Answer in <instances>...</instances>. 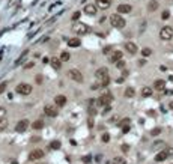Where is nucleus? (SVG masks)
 <instances>
[{"mask_svg": "<svg viewBox=\"0 0 173 164\" xmlns=\"http://www.w3.org/2000/svg\"><path fill=\"white\" fill-rule=\"evenodd\" d=\"M110 24L115 27V29H124L125 27V20L122 18V15H118V14H113L110 17Z\"/></svg>", "mask_w": 173, "mask_h": 164, "instance_id": "1", "label": "nucleus"}, {"mask_svg": "<svg viewBox=\"0 0 173 164\" xmlns=\"http://www.w3.org/2000/svg\"><path fill=\"white\" fill-rule=\"evenodd\" d=\"M111 101H113V96H111V93H108V92H105V93H102L96 101H95V105H110L111 104Z\"/></svg>", "mask_w": 173, "mask_h": 164, "instance_id": "2", "label": "nucleus"}, {"mask_svg": "<svg viewBox=\"0 0 173 164\" xmlns=\"http://www.w3.org/2000/svg\"><path fill=\"white\" fill-rule=\"evenodd\" d=\"M72 30L77 33V35H87V33H90V27L85 24V23H75L74 24V27H72Z\"/></svg>", "mask_w": 173, "mask_h": 164, "instance_id": "3", "label": "nucleus"}, {"mask_svg": "<svg viewBox=\"0 0 173 164\" xmlns=\"http://www.w3.org/2000/svg\"><path fill=\"white\" fill-rule=\"evenodd\" d=\"M32 90H33V87H32V84H29V83H20V84L17 86V89H15V92L20 93V95H30Z\"/></svg>", "mask_w": 173, "mask_h": 164, "instance_id": "4", "label": "nucleus"}, {"mask_svg": "<svg viewBox=\"0 0 173 164\" xmlns=\"http://www.w3.org/2000/svg\"><path fill=\"white\" fill-rule=\"evenodd\" d=\"M160 38H161L163 41H170L173 38V27H169V26L163 27V29L160 30Z\"/></svg>", "mask_w": 173, "mask_h": 164, "instance_id": "5", "label": "nucleus"}, {"mask_svg": "<svg viewBox=\"0 0 173 164\" xmlns=\"http://www.w3.org/2000/svg\"><path fill=\"white\" fill-rule=\"evenodd\" d=\"M68 75H69V79H72L74 82H77V83H83V74L78 71V69H69L68 71Z\"/></svg>", "mask_w": 173, "mask_h": 164, "instance_id": "6", "label": "nucleus"}, {"mask_svg": "<svg viewBox=\"0 0 173 164\" xmlns=\"http://www.w3.org/2000/svg\"><path fill=\"white\" fill-rule=\"evenodd\" d=\"M29 125H30V122L27 119H21V121H18L17 125H15V131L17 132H24L29 128Z\"/></svg>", "mask_w": 173, "mask_h": 164, "instance_id": "7", "label": "nucleus"}, {"mask_svg": "<svg viewBox=\"0 0 173 164\" xmlns=\"http://www.w3.org/2000/svg\"><path fill=\"white\" fill-rule=\"evenodd\" d=\"M44 113L48 116V118H56L57 116V107H54V105H45L44 107Z\"/></svg>", "mask_w": 173, "mask_h": 164, "instance_id": "8", "label": "nucleus"}, {"mask_svg": "<svg viewBox=\"0 0 173 164\" xmlns=\"http://www.w3.org/2000/svg\"><path fill=\"white\" fill-rule=\"evenodd\" d=\"M44 158V151L42 149H35L33 152H30L29 160L30 161H36V160H42Z\"/></svg>", "mask_w": 173, "mask_h": 164, "instance_id": "9", "label": "nucleus"}, {"mask_svg": "<svg viewBox=\"0 0 173 164\" xmlns=\"http://www.w3.org/2000/svg\"><path fill=\"white\" fill-rule=\"evenodd\" d=\"M96 11H98V6L93 5V3H89L85 6V14L86 15H96Z\"/></svg>", "mask_w": 173, "mask_h": 164, "instance_id": "10", "label": "nucleus"}, {"mask_svg": "<svg viewBox=\"0 0 173 164\" xmlns=\"http://www.w3.org/2000/svg\"><path fill=\"white\" fill-rule=\"evenodd\" d=\"M131 11H132V6H131V5H127V3H122V5L118 6V12H119V14H130Z\"/></svg>", "mask_w": 173, "mask_h": 164, "instance_id": "11", "label": "nucleus"}, {"mask_svg": "<svg viewBox=\"0 0 173 164\" xmlns=\"http://www.w3.org/2000/svg\"><path fill=\"white\" fill-rule=\"evenodd\" d=\"M167 158H169L167 149H164V151H161V152H158V154L155 155V161H158V163H161V161H164V160H167Z\"/></svg>", "mask_w": 173, "mask_h": 164, "instance_id": "12", "label": "nucleus"}, {"mask_svg": "<svg viewBox=\"0 0 173 164\" xmlns=\"http://www.w3.org/2000/svg\"><path fill=\"white\" fill-rule=\"evenodd\" d=\"M54 102H56L57 107H63V105H66V96L65 95H57L54 98Z\"/></svg>", "mask_w": 173, "mask_h": 164, "instance_id": "13", "label": "nucleus"}, {"mask_svg": "<svg viewBox=\"0 0 173 164\" xmlns=\"http://www.w3.org/2000/svg\"><path fill=\"white\" fill-rule=\"evenodd\" d=\"M121 59H122V51H113L110 56V63H116Z\"/></svg>", "mask_w": 173, "mask_h": 164, "instance_id": "14", "label": "nucleus"}, {"mask_svg": "<svg viewBox=\"0 0 173 164\" xmlns=\"http://www.w3.org/2000/svg\"><path fill=\"white\" fill-rule=\"evenodd\" d=\"M125 50L130 53V54H135L137 53V45L134 42H127L125 44Z\"/></svg>", "mask_w": 173, "mask_h": 164, "instance_id": "15", "label": "nucleus"}, {"mask_svg": "<svg viewBox=\"0 0 173 164\" xmlns=\"http://www.w3.org/2000/svg\"><path fill=\"white\" fill-rule=\"evenodd\" d=\"M50 63H51V66H53L54 69H60V68H62V60L57 59V57H51V59H50Z\"/></svg>", "mask_w": 173, "mask_h": 164, "instance_id": "16", "label": "nucleus"}, {"mask_svg": "<svg viewBox=\"0 0 173 164\" xmlns=\"http://www.w3.org/2000/svg\"><path fill=\"white\" fill-rule=\"evenodd\" d=\"M99 9H107V8H110V0H96V3H95Z\"/></svg>", "mask_w": 173, "mask_h": 164, "instance_id": "17", "label": "nucleus"}, {"mask_svg": "<svg viewBox=\"0 0 173 164\" xmlns=\"http://www.w3.org/2000/svg\"><path fill=\"white\" fill-rule=\"evenodd\" d=\"M107 74H108V69H107V68H99V69L96 71L95 77H96L98 80H101V79H102V77H105Z\"/></svg>", "mask_w": 173, "mask_h": 164, "instance_id": "18", "label": "nucleus"}, {"mask_svg": "<svg viewBox=\"0 0 173 164\" xmlns=\"http://www.w3.org/2000/svg\"><path fill=\"white\" fill-rule=\"evenodd\" d=\"M154 87H155L157 90H164V87H166V82H164V80H155Z\"/></svg>", "mask_w": 173, "mask_h": 164, "instance_id": "19", "label": "nucleus"}, {"mask_svg": "<svg viewBox=\"0 0 173 164\" xmlns=\"http://www.w3.org/2000/svg\"><path fill=\"white\" fill-rule=\"evenodd\" d=\"M158 6H160V3H158L157 0H151V2H149V5H148V9H149L151 12H154V11H157V9H158Z\"/></svg>", "mask_w": 173, "mask_h": 164, "instance_id": "20", "label": "nucleus"}, {"mask_svg": "<svg viewBox=\"0 0 173 164\" xmlns=\"http://www.w3.org/2000/svg\"><path fill=\"white\" fill-rule=\"evenodd\" d=\"M80 44H82V41H80V39H77V38L68 39V45H69V47H72V48H77V47H80Z\"/></svg>", "mask_w": 173, "mask_h": 164, "instance_id": "21", "label": "nucleus"}, {"mask_svg": "<svg viewBox=\"0 0 173 164\" xmlns=\"http://www.w3.org/2000/svg\"><path fill=\"white\" fill-rule=\"evenodd\" d=\"M151 95H152V87H143L141 89V96L143 98H148Z\"/></svg>", "mask_w": 173, "mask_h": 164, "instance_id": "22", "label": "nucleus"}, {"mask_svg": "<svg viewBox=\"0 0 173 164\" xmlns=\"http://www.w3.org/2000/svg\"><path fill=\"white\" fill-rule=\"evenodd\" d=\"M60 146H62V143H60L59 140H53V142H50V149H53V151L60 149Z\"/></svg>", "mask_w": 173, "mask_h": 164, "instance_id": "23", "label": "nucleus"}, {"mask_svg": "<svg viewBox=\"0 0 173 164\" xmlns=\"http://www.w3.org/2000/svg\"><path fill=\"white\" fill-rule=\"evenodd\" d=\"M32 128H33V129H42L44 128V121H41V119L35 121V122L32 123Z\"/></svg>", "mask_w": 173, "mask_h": 164, "instance_id": "24", "label": "nucleus"}, {"mask_svg": "<svg viewBox=\"0 0 173 164\" xmlns=\"http://www.w3.org/2000/svg\"><path fill=\"white\" fill-rule=\"evenodd\" d=\"M99 83H101V86H102V87H107V86H108V83H110V75L107 74L105 77H102V79L99 80Z\"/></svg>", "mask_w": 173, "mask_h": 164, "instance_id": "25", "label": "nucleus"}, {"mask_svg": "<svg viewBox=\"0 0 173 164\" xmlns=\"http://www.w3.org/2000/svg\"><path fill=\"white\" fill-rule=\"evenodd\" d=\"M134 95H135L134 87H127V89H125V96H127V98H132Z\"/></svg>", "mask_w": 173, "mask_h": 164, "instance_id": "26", "label": "nucleus"}, {"mask_svg": "<svg viewBox=\"0 0 173 164\" xmlns=\"http://www.w3.org/2000/svg\"><path fill=\"white\" fill-rule=\"evenodd\" d=\"M6 128H8V119H6V118H2V119H0V132L5 131Z\"/></svg>", "mask_w": 173, "mask_h": 164, "instance_id": "27", "label": "nucleus"}, {"mask_svg": "<svg viewBox=\"0 0 173 164\" xmlns=\"http://www.w3.org/2000/svg\"><path fill=\"white\" fill-rule=\"evenodd\" d=\"M69 57H71V54H69L68 51H62V54H60V60H62V62H68Z\"/></svg>", "mask_w": 173, "mask_h": 164, "instance_id": "28", "label": "nucleus"}, {"mask_svg": "<svg viewBox=\"0 0 173 164\" xmlns=\"http://www.w3.org/2000/svg\"><path fill=\"white\" fill-rule=\"evenodd\" d=\"M125 158H122V157H116V158H113V164H125Z\"/></svg>", "mask_w": 173, "mask_h": 164, "instance_id": "29", "label": "nucleus"}, {"mask_svg": "<svg viewBox=\"0 0 173 164\" xmlns=\"http://www.w3.org/2000/svg\"><path fill=\"white\" fill-rule=\"evenodd\" d=\"M141 54H143L145 57H148V56H151V54H152V50L146 47V48H143V50H141Z\"/></svg>", "mask_w": 173, "mask_h": 164, "instance_id": "30", "label": "nucleus"}, {"mask_svg": "<svg viewBox=\"0 0 173 164\" xmlns=\"http://www.w3.org/2000/svg\"><path fill=\"white\" fill-rule=\"evenodd\" d=\"M82 161H83L85 164H89L90 161H92V155H85V157L82 158Z\"/></svg>", "mask_w": 173, "mask_h": 164, "instance_id": "31", "label": "nucleus"}, {"mask_svg": "<svg viewBox=\"0 0 173 164\" xmlns=\"http://www.w3.org/2000/svg\"><path fill=\"white\" fill-rule=\"evenodd\" d=\"M116 66H118L119 69H124V68H125V62L121 59V60H118V62H116Z\"/></svg>", "mask_w": 173, "mask_h": 164, "instance_id": "32", "label": "nucleus"}, {"mask_svg": "<svg viewBox=\"0 0 173 164\" xmlns=\"http://www.w3.org/2000/svg\"><path fill=\"white\" fill-rule=\"evenodd\" d=\"M101 140H102L104 143H108V142H110V134H107V132H105V134H102Z\"/></svg>", "mask_w": 173, "mask_h": 164, "instance_id": "33", "label": "nucleus"}, {"mask_svg": "<svg viewBox=\"0 0 173 164\" xmlns=\"http://www.w3.org/2000/svg\"><path fill=\"white\" fill-rule=\"evenodd\" d=\"M169 17H170V12H169V11H164V12H163V15H161V18H163V20H167Z\"/></svg>", "mask_w": 173, "mask_h": 164, "instance_id": "34", "label": "nucleus"}, {"mask_svg": "<svg viewBox=\"0 0 173 164\" xmlns=\"http://www.w3.org/2000/svg\"><path fill=\"white\" fill-rule=\"evenodd\" d=\"M160 132H161V128H155V129H152V131H151V134H152V136H158Z\"/></svg>", "mask_w": 173, "mask_h": 164, "instance_id": "35", "label": "nucleus"}, {"mask_svg": "<svg viewBox=\"0 0 173 164\" xmlns=\"http://www.w3.org/2000/svg\"><path fill=\"white\" fill-rule=\"evenodd\" d=\"M6 87H8V83H2L0 84V93H3L6 90Z\"/></svg>", "mask_w": 173, "mask_h": 164, "instance_id": "36", "label": "nucleus"}, {"mask_svg": "<svg viewBox=\"0 0 173 164\" xmlns=\"http://www.w3.org/2000/svg\"><path fill=\"white\" fill-rule=\"evenodd\" d=\"M128 123H130V119H128V118H125V119H122V121H121L119 125H121V126H124V125H128Z\"/></svg>", "mask_w": 173, "mask_h": 164, "instance_id": "37", "label": "nucleus"}, {"mask_svg": "<svg viewBox=\"0 0 173 164\" xmlns=\"http://www.w3.org/2000/svg\"><path fill=\"white\" fill-rule=\"evenodd\" d=\"M80 15H82L80 12H74V15H72V20H74V21H77V20L80 18Z\"/></svg>", "mask_w": 173, "mask_h": 164, "instance_id": "38", "label": "nucleus"}, {"mask_svg": "<svg viewBox=\"0 0 173 164\" xmlns=\"http://www.w3.org/2000/svg\"><path fill=\"white\" fill-rule=\"evenodd\" d=\"M130 123H128V125H124V126H122V132H128V131H130Z\"/></svg>", "mask_w": 173, "mask_h": 164, "instance_id": "39", "label": "nucleus"}, {"mask_svg": "<svg viewBox=\"0 0 173 164\" xmlns=\"http://www.w3.org/2000/svg\"><path fill=\"white\" fill-rule=\"evenodd\" d=\"M5 115H6V110H5L3 107H0V119H2V118H5Z\"/></svg>", "mask_w": 173, "mask_h": 164, "instance_id": "40", "label": "nucleus"}, {"mask_svg": "<svg viewBox=\"0 0 173 164\" xmlns=\"http://www.w3.org/2000/svg\"><path fill=\"white\" fill-rule=\"evenodd\" d=\"M108 112H111V109H110V105H105V107H104V112H102V113H104V115H107Z\"/></svg>", "mask_w": 173, "mask_h": 164, "instance_id": "41", "label": "nucleus"}, {"mask_svg": "<svg viewBox=\"0 0 173 164\" xmlns=\"http://www.w3.org/2000/svg\"><path fill=\"white\" fill-rule=\"evenodd\" d=\"M36 83H42V75H36Z\"/></svg>", "mask_w": 173, "mask_h": 164, "instance_id": "42", "label": "nucleus"}, {"mask_svg": "<svg viewBox=\"0 0 173 164\" xmlns=\"http://www.w3.org/2000/svg\"><path fill=\"white\" fill-rule=\"evenodd\" d=\"M122 151H124V152H128V151H130V149H128V145H122Z\"/></svg>", "mask_w": 173, "mask_h": 164, "instance_id": "43", "label": "nucleus"}, {"mask_svg": "<svg viewBox=\"0 0 173 164\" xmlns=\"http://www.w3.org/2000/svg\"><path fill=\"white\" fill-rule=\"evenodd\" d=\"M167 152H169V155H173V148H169Z\"/></svg>", "mask_w": 173, "mask_h": 164, "instance_id": "44", "label": "nucleus"}, {"mask_svg": "<svg viewBox=\"0 0 173 164\" xmlns=\"http://www.w3.org/2000/svg\"><path fill=\"white\" fill-rule=\"evenodd\" d=\"M33 65H35V63H32V62H29V65H26V68H32Z\"/></svg>", "mask_w": 173, "mask_h": 164, "instance_id": "45", "label": "nucleus"}, {"mask_svg": "<svg viewBox=\"0 0 173 164\" xmlns=\"http://www.w3.org/2000/svg\"><path fill=\"white\" fill-rule=\"evenodd\" d=\"M122 75H124V77H127V75H128V71H127V69H124V72H122Z\"/></svg>", "mask_w": 173, "mask_h": 164, "instance_id": "46", "label": "nucleus"}, {"mask_svg": "<svg viewBox=\"0 0 173 164\" xmlns=\"http://www.w3.org/2000/svg\"><path fill=\"white\" fill-rule=\"evenodd\" d=\"M169 107H170V109H172V110H173V101H172V102H170V104H169Z\"/></svg>", "mask_w": 173, "mask_h": 164, "instance_id": "47", "label": "nucleus"}]
</instances>
